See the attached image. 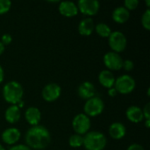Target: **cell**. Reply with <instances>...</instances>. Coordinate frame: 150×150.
Wrapping results in <instances>:
<instances>
[{
    "label": "cell",
    "instance_id": "cb8c5ba5",
    "mask_svg": "<svg viewBox=\"0 0 150 150\" xmlns=\"http://www.w3.org/2000/svg\"><path fill=\"white\" fill-rule=\"evenodd\" d=\"M11 7V2L10 0H0V15L8 12Z\"/></svg>",
    "mask_w": 150,
    "mask_h": 150
},
{
    "label": "cell",
    "instance_id": "e0dca14e",
    "mask_svg": "<svg viewBox=\"0 0 150 150\" xmlns=\"http://www.w3.org/2000/svg\"><path fill=\"white\" fill-rule=\"evenodd\" d=\"M95 30V24L91 18H85L78 25V32L83 36H90Z\"/></svg>",
    "mask_w": 150,
    "mask_h": 150
},
{
    "label": "cell",
    "instance_id": "7a4b0ae2",
    "mask_svg": "<svg viewBox=\"0 0 150 150\" xmlns=\"http://www.w3.org/2000/svg\"><path fill=\"white\" fill-rule=\"evenodd\" d=\"M24 96V89L17 81H11L4 84L3 88V97L4 100L11 105L19 103Z\"/></svg>",
    "mask_w": 150,
    "mask_h": 150
},
{
    "label": "cell",
    "instance_id": "5b68a950",
    "mask_svg": "<svg viewBox=\"0 0 150 150\" xmlns=\"http://www.w3.org/2000/svg\"><path fill=\"white\" fill-rule=\"evenodd\" d=\"M105 109V103L104 101L98 97H93L88 100H86L83 112L84 114L90 117H97L100 115Z\"/></svg>",
    "mask_w": 150,
    "mask_h": 150
},
{
    "label": "cell",
    "instance_id": "f1b7e54d",
    "mask_svg": "<svg viewBox=\"0 0 150 150\" xmlns=\"http://www.w3.org/2000/svg\"><path fill=\"white\" fill-rule=\"evenodd\" d=\"M9 150H32L29 147L24 144H18V145H13L11 148H10Z\"/></svg>",
    "mask_w": 150,
    "mask_h": 150
},
{
    "label": "cell",
    "instance_id": "d6986e66",
    "mask_svg": "<svg viewBox=\"0 0 150 150\" xmlns=\"http://www.w3.org/2000/svg\"><path fill=\"white\" fill-rule=\"evenodd\" d=\"M98 82L103 87L110 89L114 86V83H115L114 75L112 74V71L108 69L102 70L98 75Z\"/></svg>",
    "mask_w": 150,
    "mask_h": 150
},
{
    "label": "cell",
    "instance_id": "4dcf8cb0",
    "mask_svg": "<svg viewBox=\"0 0 150 150\" xmlns=\"http://www.w3.org/2000/svg\"><path fill=\"white\" fill-rule=\"evenodd\" d=\"M107 94H108L111 98H113V97H115V96L118 94V92H117V91L115 90V88H114V87H112V88L108 89Z\"/></svg>",
    "mask_w": 150,
    "mask_h": 150
},
{
    "label": "cell",
    "instance_id": "ffe728a7",
    "mask_svg": "<svg viewBox=\"0 0 150 150\" xmlns=\"http://www.w3.org/2000/svg\"><path fill=\"white\" fill-rule=\"evenodd\" d=\"M113 21L118 24H124L126 23L130 18V11L127 10L124 6H119L112 11V14Z\"/></svg>",
    "mask_w": 150,
    "mask_h": 150
},
{
    "label": "cell",
    "instance_id": "836d02e7",
    "mask_svg": "<svg viewBox=\"0 0 150 150\" xmlns=\"http://www.w3.org/2000/svg\"><path fill=\"white\" fill-rule=\"evenodd\" d=\"M145 127L147 128H149L150 127V120H146V122H145Z\"/></svg>",
    "mask_w": 150,
    "mask_h": 150
},
{
    "label": "cell",
    "instance_id": "9a60e30c",
    "mask_svg": "<svg viewBox=\"0 0 150 150\" xmlns=\"http://www.w3.org/2000/svg\"><path fill=\"white\" fill-rule=\"evenodd\" d=\"M126 116L127 120L133 123H140L143 120L144 116L142 109L136 105H131L127 109Z\"/></svg>",
    "mask_w": 150,
    "mask_h": 150
},
{
    "label": "cell",
    "instance_id": "52a82bcc",
    "mask_svg": "<svg viewBox=\"0 0 150 150\" xmlns=\"http://www.w3.org/2000/svg\"><path fill=\"white\" fill-rule=\"evenodd\" d=\"M91 120L84 113H78L72 120V127L76 134L84 135L91 128Z\"/></svg>",
    "mask_w": 150,
    "mask_h": 150
},
{
    "label": "cell",
    "instance_id": "3957f363",
    "mask_svg": "<svg viewBox=\"0 0 150 150\" xmlns=\"http://www.w3.org/2000/svg\"><path fill=\"white\" fill-rule=\"evenodd\" d=\"M106 144L107 139L101 132H88L83 135V146L86 150H104Z\"/></svg>",
    "mask_w": 150,
    "mask_h": 150
},
{
    "label": "cell",
    "instance_id": "277c9868",
    "mask_svg": "<svg viewBox=\"0 0 150 150\" xmlns=\"http://www.w3.org/2000/svg\"><path fill=\"white\" fill-rule=\"evenodd\" d=\"M136 83L134 77H132L129 75H122L119 76L117 79H115L114 83V88L117 91L118 93L127 95L134 91L135 89Z\"/></svg>",
    "mask_w": 150,
    "mask_h": 150
},
{
    "label": "cell",
    "instance_id": "7c38bea8",
    "mask_svg": "<svg viewBox=\"0 0 150 150\" xmlns=\"http://www.w3.org/2000/svg\"><path fill=\"white\" fill-rule=\"evenodd\" d=\"M58 10L60 13L66 17V18H71L75 17L78 14V8L77 5L71 2V1H62L60 3Z\"/></svg>",
    "mask_w": 150,
    "mask_h": 150
},
{
    "label": "cell",
    "instance_id": "9c48e42d",
    "mask_svg": "<svg viewBox=\"0 0 150 150\" xmlns=\"http://www.w3.org/2000/svg\"><path fill=\"white\" fill-rule=\"evenodd\" d=\"M104 63L105 66L108 69V70H120L122 69L123 59L120 55V54L115 52H107L104 55Z\"/></svg>",
    "mask_w": 150,
    "mask_h": 150
},
{
    "label": "cell",
    "instance_id": "4fadbf2b",
    "mask_svg": "<svg viewBox=\"0 0 150 150\" xmlns=\"http://www.w3.org/2000/svg\"><path fill=\"white\" fill-rule=\"evenodd\" d=\"M77 93L81 98H83L84 100H88V99L95 97L96 89L92 83L86 81L80 84V86L78 87V90H77Z\"/></svg>",
    "mask_w": 150,
    "mask_h": 150
},
{
    "label": "cell",
    "instance_id": "30bf717a",
    "mask_svg": "<svg viewBox=\"0 0 150 150\" xmlns=\"http://www.w3.org/2000/svg\"><path fill=\"white\" fill-rule=\"evenodd\" d=\"M62 94V88L55 83L47 84L41 92L42 98L47 102H54L57 100Z\"/></svg>",
    "mask_w": 150,
    "mask_h": 150
},
{
    "label": "cell",
    "instance_id": "1f68e13d",
    "mask_svg": "<svg viewBox=\"0 0 150 150\" xmlns=\"http://www.w3.org/2000/svg\"><path fill=\"white\" fill-rule=\"evenodd\" d=\"M4 69L3 67L0 65V83L3 82L4 80Z\"/></svg>",
    "mask_w": 150,
    "mask_h": 150
},
{
    "label": "cell",
    "instance_id": "e575fe53",
    "mask_svg": "<svg viewBox=\"0 0 150 150\" xmlns=\"http://www.w3.org/2000/svg\"><path fill=\"white\" fill-rule=\"evenodd\" d=\"M146 4H147V7L149 8L150 5V0H146Z\"/></svg>",
    "mask_w": 150,
    "mask_h": 150
},
{
    "label": "cell",
    "instance_id": "4316f807",
    "mask_svg": "<svg viewBox=\"0 0 150 150\" xmlns=\"http://www.w3.org/2000/svg\"><path fill=\"white\" fill-rule=\"evenodd\" d=\"M0 41L2 42V44H3L4 46H5V45H9V44H11V41H12V38H11V36L10 34L5 33V34H4V35L2 36L1 40H0Z\"/></svg>",
    "mask_w": 150,
    "mask_h": 150
},
{
    "label": "cell",
    "instance_id": "ba28073f",
    "mask_svg": "<svg viewBox=\"0 0 150 150\" xmlns=\"http://www.w3.org/2000/svg\"><path fill=\"white\" fill-rule=\"evenodd\" d=\"M78 11L86 16L96 15L100 8V4L98 0H80L77 3Z\"/></svg>",
    "mask_w": 150,
    "mask_h": 150
},
{
    "label": "cell",
    "instance_id": "484cf974",
    "mask_svg": "<svg viewBox=\"0 0 150 150\" xmlns=\"http://www.w3.org/2000/svg\"><path fill=\"white\" fill-rule=\"evenodd\" d=\"M122 68L126 70V71H132L134 68V63L133 61L131 60H126L123 61V65Z\"/></svg>",
    "mask_w": 150,
    "mask_h": 150
},
{
    "label": "cell",
    "instance_id": "6da1fadb",
    "mask_svg": "<svg viewBox=\"0 0 150 150\" xmlns=\"http://www.w3.org/2000/svg\"><path fill=\"white\" fill-rule=\"evenodd\" d=\"M50 142L51 135L49 131L40 125L30 127L25 134L26 146L31 149H44L49 145Z\"/></svg>",
    "mask_w": 150,
    "mask_h": 150
},
{
    "label": "cell",
    "instance_id": "8992f818",
    "mask_svg": "<svg viewBox=\"0 0 150 150\" xmlns=\"http://www.w3.org/2000/svg\"><path fill=\"white\" fill-rule=\"evenodd\" d=\"M108 44L112 52L119 54L126 49L127 45V40L123 33L120 31H115L112 32V33L108 37Z\"/></svg>",
    "mask_w": 150,
    "mask_h": 150
},
{
    "label": "cell",
    "instance_id": "5bb4252c",
    "mask_svg": "<svg viewBox=\"0 0 150 150\" xmlns=\"http://www.w3.org/2000/svg\"><path fill=\"white\" fill-rule=\"evenodd\" d=\"M25 119L30 126H38L41 120V112L37 107H28L25 112Z\"/></svg>",
    "mask_w": 150,
    "mask_h": 150
},
{
    "label": "cell",
    "instance_id": "d4e9b609",
    "mask_svg": "<svg viewBox=\"0 0 150 150\" xmlns=\"http://www.w3.org/2000/svg\"><path fill=\"white\" fill-rule=\"evenodd\" d=\"M139 5V1L138 0H126L124 2V7L128 10L129 11H133V10H135Z\"/></svg>",
    "mask_w": 150,
    "mask_h": 150
},
{
    "label": "cell",
    "instance_id": "7402d4cb",
    "mask_svg": "<svg viewBox=\"0 0 150 150\" xmlns=\"http://www.w3.org/2000/svg\"><path fill=\"white\" fill-rule=\"evenodd\" d=\"M69 144L71 148H80L83 144V136L79 134H72L69 139Z\"/></svg>",
    "mask_w": 150,
    "mask_h": 150
},
{
    "label": "cell",
    "instance_id": "603a6c76",
    "mask_svg": "<svg viewBox=\"0 0 150 150\" xmlns=\"http://www.w3.org/2000/svg\"><path fill=\"white\" fill-rule=\"evenodd\" d=\"M142 26L149 31L150 30V10L149 8H148L145 12L143 13V15L142 16Z\"/></svg>",
    "mask_w": 150,
    "mask_h": 150
},
{
    "label": "cell",
    "instance_id": "d6a6232c",
    "mask_svg": "<svg viewBox=\"0 0 150 150\" xmlns=\"http://www.w3.org/2000/svg\"><path fill=\"white\" fill-rule=\"evenodd\" d=\"M4 46L2 44V42L0 41V55L4 53Z\"/></svg>",
    "mask_w": 150,
    "mask_h": 150
},
{
    "label": "cell",
    "instance_id": "d590c367",
    "mask_svg": "<svg viewBox=\"0 0 150 150\" xmlns=\"http://www.w3.org/2000/svg\"><path fill=\"white\" fill-rule=\"evenodd\" d=\"M0 150H5L4 147L3 145H1V144H0Z\"/></svg>",
    "mask_w": 150,
    "mask_h": 150
},
{
    "label": "cell",
    "instance_id": "83f0119b",
    "mask_svg": "<svg viewBox=\"0 0 150 150\" xmlns=\"http://www.w3.org/2000/svg\"><path fill=\"white\" fill-rule=\"evenodd\" d=\"M142 112H143V116L145 120H150V103H148L144 106Z\"/></svg>",
    "mask_w": 150,
    "mask_h": 150
},
{
    "label": "cell",
    "instance_id": "f546056e",
    "mask_svg": "<svg viewBox=\"0 0 150 150\" xmlns=\"http://www.w3.org/2000/svg\"><path fill=\"white\" fill-rule=\"evenodd\" d=\"M127 150H144V148L140 144L134 143V144H131Z\"/></svg>",
    "mask_w": 150,
    "mask_h": 150
},
{
    "label": "cell",
    "instance_id": "2e32d148",
    "mask_svg": "<svg viewBox=\"0 0 150 150\" xmlns=\"http://www.w3.org/2000/svg\"><path fill=\"white\" fill-rule=\"evenodd\" d=\"M109 135L114 140H120L127 134L126 127L120 122H114L109 127Z\"/></svg>",
    "mask_w": 150,
    "mask_h": 150
},
{
    "label": "cell",
    "instance_id": "8fae6325",
    "mask_svg": "<svg viewBox=\"0 0 150 150\" xmlns=\"http://www.w3.org/2000/svg\"><path fill=\"white\" fill-rule=\"evenodd\" d=\"M21 137V133L18 128L9 127L5 129L1 135L2 141L7 145H14L16 144Z\"/></svg>",
    "mask_w": 150,
    "mask_h": 150
},
{
    "label": "cell",
    "instance_id": "44dd1931",
    "mask_svg": "<svg viewBox=\"0 0 150 150\" xmlns=\"http://www.w3.org/2000/svg\"><path fill=\"white\" fill-rule=\"evenodd\" d=\"M96 33L102 38H108L112 33L111 27L105 23H98L95 25Z\"/></svg>",
    "mask_w": 150,
    "mask_h": 150
},
{
    "label": "cell",
    "instance_id": "ac0fdd59",
    "mask_svg": "<svg viewBox=\"0 0 150 150\" xmlns=\"http://www.w3.org/2000/svg\"><path fill=\"white\" fill-rule=\"evenodd\" d=\"M20 117H21L20 109L18 107L17 105H10L4 112V119L10 124L17 123L20 120Z\"/></svg>",
    "mask_w": 150,
    "mask_h": 150
}]
</instances>
